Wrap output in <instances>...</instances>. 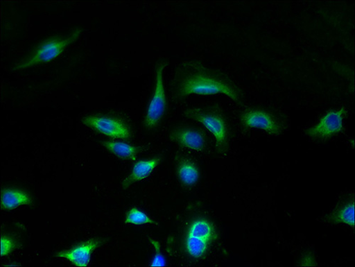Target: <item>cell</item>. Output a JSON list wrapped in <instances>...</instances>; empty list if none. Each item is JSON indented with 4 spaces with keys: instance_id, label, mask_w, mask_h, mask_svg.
Here are the masks:
<instances>
[{
    "instance_id": "cell-1",
    "label": "cell",
    "mask_w": 355,
    "mask_h": 267,
    "mask_svg": "<svg viewBox=\"0 0 355 267\" xmlns=\"http://www.w3.org/2000/svg\"><path fill=\"white\" fill-rule=\"evenodd\" d=\"M173 98L189 96L225 95L239 105L243 104L240 87L225 74L196 62H186L178 67L172 80Z\"/></svg>"
},
{
    "instance_id": "cell-2",
    "label": "cell",
    "mask_w": 355,
    "mask_h": 267,
    "mask_svg": "<svg viewBox=\"0 0 355 267\" xmlns=\"http://www.w3.org/2000/svg\"><path fill=\"white\" fill-rule=\"evenodd\" d=\"M185 115L203 125L215 137L216 150L220 155L225 154L229 146V130L223 115L213 109L194 108L187 110Z\"/></svg>"
},
{
    "instance_id": "cell-3",
    "label": "cell",
    "mask_w": 355,
    "mask_h": 267,
    "mask_svg": "<svg viewBox=\"0 0 355 267\" xmlns=\"http://www.w3.org/2000/svg\"><path fill=\"white\" fill-rule=\"evenodd\" d=\"M216 237V230L208 220L193 221L188 227L185 236V250L192 259L202 258L209 251Z\"/></svg>"
},
{
    "instance_id": "cell-4",
    "label": "cell",
    "mask_w": 355,
    "mask_h": 267,
    "mask_svg": "<svg viewBox=\"0 0 355 267\" xmlns=\"http://www.w3.org/2000/svg\"><path fill=\"white\" fill-rule=\"evenodd\" d=\"M82 31L77 28L66 39H53L41 45L31 56L16 67V69H24L43 63L49 62L61 55L63 51L73 43L80 35Z\"/></svg>"
},
{
    "instance_id": "cell-5",
    "label": "cell",
    "mask_w": 355,
    "mask_h": 267,
    "mask_svg": "<svg viewBox=\"0 0 355 267\" xmlns=\"http://www.w3.org/2000/svg\"><path fill=\"white\" fill-rule=\"evenodd\" d=\"M166 65L165 62H161L157 65L155 91L144 121V126L148 130L156 128L162 121L166 111L167 99L163 79V71Z\"/></svg>"
},
{
    "instance_id": "cell-6",
    "label": "cell",
    "mask_w": 355,
    "mask_h": 267,
    "mask_svg": "<svg viewBox=\"0 0 355 267\" xmlns=\"http://www.w3.org/2000/svg\"><path fill=\"white\" fill-rule=\"evenodd\" d=\"M346 113L345 107L329 111L317 125L306 130V135L313 139H327L341 133Z\"/></svg>"
},
{
    "instance_id": "cell-7",
    "label": "cell",
    "mask_w": 355,
    "mask_h": 267,
    "mask_svg": "<svg viewBox=\"0 0 355 267\" xmlns=\"http://www.w3.org/2000/svg\"><path fill=\"white\" fill-rule=\"evenodd\" d=\"M241 119L243 126L249 129L261 130L273 136H279L283 132V126L278 119L261 109L245 110Z\"/></svg>"
},
{
    "instance_id": "cell-8",
    "label": "cell",
    "mask_w": 355,
    "mask_h": 267,
    "mask_svg": "<svg viewBox=\"0 0 355 267\" xmlns=\"http://www.w3.org/2000/svg\"><path fill=\"white\" fill-rule=\"evenodd\" d=\"M83 123L112 138L128 139L131 137L130 128L119 119L105 116H89L83 119Z\"/></svg>"
},
{
    "instance_id": "cell-9",
    "label": "cell",
    "mask_w": 355,
    "mask_h": 267,
    "mask_svg": "<svg viewBox=\"0 0 355 267\" xmlns=\"http://www.w3.org/2000/svg\"><path fill=\"white\" fill-rule=\"evenodd\" d=\"M170 139L181 147L196 152L203 151L207 145L204 133L193 127L174 129L170 133Z\"/></svg>"
},
{
    "instance_id": "cell-10",
    "label": "cell",
    "mask_w": 355,
    "mask_h": 267,
    "mask_svg": "<svg viewBox=\"0 0 355 267\" xmlns=\"http://www.w3.org/2000/svg\"><path fill=\"white\" fill-rule=\"evenodd\" d=\"M100 243L99 241H89L70 250L58 252L56 257L66 259L76 266L85 267L90 262L92 253L99 247Z\"/></svg>"
},
{
    "instance_id": "cell-11",
    "label": "cell",
    "mask_w": 355,
    "mask_h": 267,
    "mask_svg": "<svg viewBox=\"0 0 355 267\" xmlns=\"http://www.w3.org/2000/svg\"><path fill=\"white\" fill-rule=\"evenodd\" d=\"M160 161V158L156 157L150 160L139 161L135 164L130 174L123 184V188L128 189L132 184L146 179L155 170Z\"/></svg>"
},
{
    "instance_id": "cell-12",
    "label": "cell",
    "mask_w": 355,
    "mask_h": 267,
    "mask_svg": "<svg viewBox=\"0 0 355 267\" xmlns=\"http://www.w3.org/2000/svg\"><path fill=\"white\" fill-rule=\"evenodd\" d=\"M109 153L123 160L135 161L141 148L120 141H103Z\"/></svg>"
},
{
    "instance_id": "cell-13",
    "label": "cell",
    "mask_w": 355,
    "mask_h": 267,
    "mask_svg": "<svg viewBox=\"0 0 355 267\" xmlns=\"http://www.w3.org/2000/svg\"><path fill=\"white\" fill-rule=\"evenodd\" d=\"M32 199L26 193L12 189H6L1 193V206L3 209L12 210L21 205H31Z\"/></svg>"
},
{
    "instance_id": "cell-14",
    "label": "cell",
    "mask_w": 355,
    "mask_h": 267,
    "mask_svg": "<svg viewBox=\"0 0 355 267\" xmlns=\"http://www.w3.org/2000/svg\"><path fill=\"white\" fill-rule=\"evenodd\" d=\"M177 174L182 184L188 187L194 186L200 178L198 168L188 160H182L178 164Z\"/></svg>"
},
{
    "instance_id": "cell-15",
    "label": "cell",
    "mask_w": 355,
    "mask_h": 267,
    "mask_svg": "<svg viewBox=\"0 0 355 267\" xmlns=\"http://www.w3.org/2000/svg\"><path fill=\"white\" fill-rule=\"evenodd\" d=\"M331 220L335 224H345L354 227V200L343 205L333 215Z\"/></svg>"
},
{
    "instance_id": "cell-16",
    "label": "cell",
    "mask_w": 355,
    "mask_h": 267,
    "mask_svg": "<svg viewBox=\"0 0 355 267\" xmlns=\"http://www.w3.org/2000/svg\"><path fill=\"white\" fill-rule=\"evenodd\" d=\"M125 222L126 224L135 225L150 224L155 226L158 225L157 223L148 216L145 213L137 209V207H132V209L128 212Z\"/></svg>"
},
{
    "instance_id": "cell-17",
    "label": "cell",
    "mask_w": 355,
    "mask_h": 267,
    "mask_svg": "<svg viewBox=\"0 0 355 267\" xmlns=\"http://www.w3.org/2000/svg\"><path fill=\"white\" fill-rule=\"evenodd\" d=\"M151 245L155 251V257L151 262L152 266H166V259L162 252L160 243L155 240L149 239Z\"/></svg>"
},
{
    "instance_id": "cell-18",
    "label": "cell",
    "mask_w": 355,
    "mask_h": 267,
    "mask_svg": "<svg viewBox=\"0 0 355 267\" xmlns=\"http://www.w3.org/2000/svg\"><path fill=\"white\" fill-rule=\"evenodd\" d=\"M15 243L10 237L3 236L1 237V257L10 255L15 248Z\"/></svg>"
}]
</instances>
